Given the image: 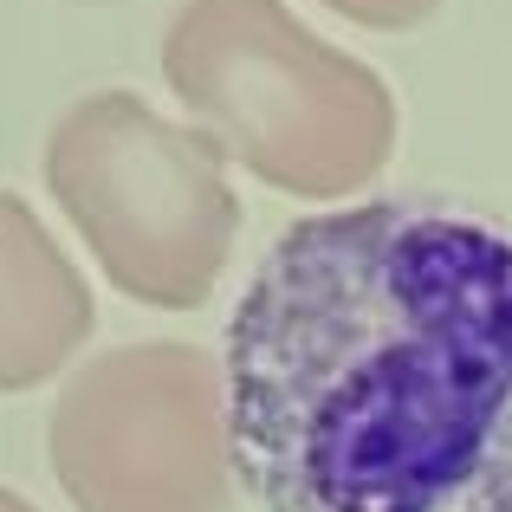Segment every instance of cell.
Masks as SVG:
<instances>
[{
	"mask_svg": "<svg viewBox=\"0 0 512 512\" xmlns=\"http://www.w3.org/2000/svg\"><path fill=\"white\" fill-rule=\"evenodd\" d=\"M221 396L266 512H512V221L402 195L292 221Z\"/></svg>",
	"mask_w": 512,
	"mask_h": 512,
	"instance_id": "1",
	"label": "cell"
},
{
	"mask_svg": "<svg viewBox=\"0 0 512 512\" xmlns=\"http://www.w3.org/2000/svg\"><path fill=\"white\" fill-rule=\"evenodd\" d=\"M163 72L201 137L279 195L344 201L396 150L389 85L279 0H188Z\"/></svg>",
	"mask_w": 512,
	"mask_h": 512,
	"instance_id": "2",
	"label": "cell"
},
{
	"mask_svg": "<svg viewBox=\"0 0 512 512\" xmlns=\"http://www.w3.org/2000/svg\"><path fill=\"white\" fill-rule=\"evenodd\" d=\"M46 188L117 292L188 312L227 273L240 195L195 124H169L137 91H91L52 124Z\"/></svg>",
	"mask_w": 512,
	"mask_h": 512,
	"instance_id": "3",
	"label": "cell"
},
{
	"mask_svg": "<svg viewBox=\"0 0 512 512\" xmlns=\"http://www.w3.org/2000/svg\"><path fill=\"white\" fill-rule=\"evenodd\" d=\"M46 454L78 512H227V396L195 344H124L65 383Z\"/></svg>",
	"mask_w": 512,
	"mask_h": 512,
	"instance_id": "4",
	"label": "cell"
},
{
	"mask_svg": "<svg viewBox=\"0 0 512 512\" xmlns=\"http://www.w3.org/2000/svg\"><path fill=\"white\" fill-rule=\"evenodd\" d=\"M91 338V286L20 195L0 188V396L39 389Z\"/></svg>",
	"mask_w": 512,
	"mask_h": 512,
	"instance_id": "5",
	"label": "cell"
},
{
	"mask_svg": "<svg viewBox=\"0 0 512 512\" xmlns=\"http://www.w3.org/2000/svg\"><path fill=\"white\" fill-rule=\"evenodd\" d=\"M318 7L344 13L350 26H370V33H409V26H422L441 0H318Z\"/></svg>",
	"mask_w": 512,
	"mask_h": 512,
	"instance_id": "6",
	"label": "cell"
},
{
	"mask_svg": "<svg viewBox=\"0 0 512 512\" xmlns=\"http://www.w3.org/2000/svg\"><path fill=\"white\" fill-rule=\"evenodd\" d=\"M0 512H39L33 500H20V493H7V487H0Z\"/></svg>",
	"mask_w": 512,
	"mask_h": 512,
	"instance_id": "7",
	"label": "cell"
}]
</instances>
